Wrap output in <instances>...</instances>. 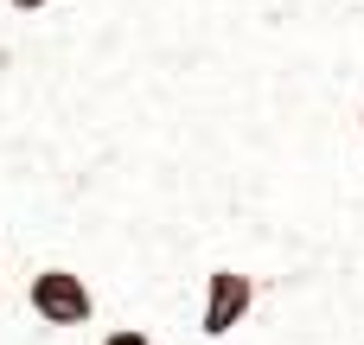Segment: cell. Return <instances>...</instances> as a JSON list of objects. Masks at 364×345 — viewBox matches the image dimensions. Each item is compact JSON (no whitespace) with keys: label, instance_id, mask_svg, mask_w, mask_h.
Returning a JSON list of instances; mask_svg holds the SVG:
<instances>
[{"label":"cell","instance_id":"cell-1","mask_svg":"<svg viewBox=\"0 0 364 345\" xmlns=\"http://www.w3.org/2000/svg\"><path fill=\"white\" fill-rule=\"evenodd\" d=\"M26 307H32V320H45V327H83V320L96 314V294H90V282H83L77 269H38V275L26 282Z\"/></svg>","mask_w":364,"mask_h":345},{"label":"cell","instance_id":"cell-2","mask_svg":"<svg viewBox=\"0 0 364 345\" xmlns=\"http://www.w3.org/2000/svg\"><path fill=\"white\" fill-rule=\"evenodd\" d=\"M250 307H256V282H250L243 269H211V275H205V307H198L205 339H230V333L250 320Z\"/></svg>","mask_w":364,"mask_h":345},{"label":"cell","instance_id":"cell-3","mask_svg":"<svg viewBox=\"0 0 364 345\" xmlns=\"http://www.w3.org/2000/svg\"><path fill=\"white\" fill-rule=\"evenodd\" d=\"M102 345H154V339H147L141 327H115V333H109V339H102Z\"/></svg>","mask_w":364,"mask_h":345},{"label":"cell","instance_id":"cell-4","mask_svg":"<svg viewBox=\"0 0 364 345\" xmlns=\"http://www.w3.org/2000/svg\"><path fill=\"white\" fill-rule=\"evenodd\" d=\"M6 6H13V13H45L51 0H6Z\"/></svg>","mask_w":364,"mask_h":345}]
</instances>
